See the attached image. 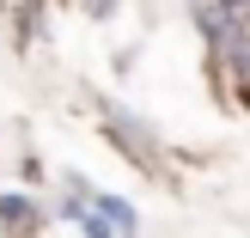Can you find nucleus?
Listing matches in <instances>:
<instances>
[{"label": "nucleus", "mask_w": 250, "mask_h": 238, "mask_svg": "<svg viewBox=\"0 0 250 238\" xmlns=\"http://www.w3.org/2000/svg\"><path fill=\"white\" fill-rule=\"evenodd\" d=\"M0 220L6 226H24V220H37V208H24V195H0Z\"/></svg>", "instance_id": "f03ea898"}, {"label": "nucleus", "mask_w": 250, "mask_h": 238, "mask_svg": "<svg viewBox=\"0 0 250 238\" xmlns=\"http://www.w3.org/2000/svg\"><path fill=\"white\" fill-rule=\"evenodd\" d=\"M80 220H85V226H98V232H122V226H134V208L116 202V195H92Z\"/></svg>", "instance_id": "f257e3e1"}]
</instances>
